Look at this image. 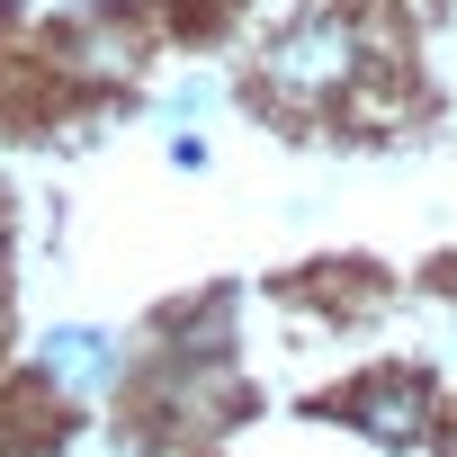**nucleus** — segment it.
<instances>
[{"label": "nucleus", "mask_w": 457, "mask_h": 457, "mask_svg": "<svg viewBox=\"0 0 457 457\" xmlns=\"http://www.w3.org/2000/svg\"><path fill=\"white\" fill-rule=\"evenodd\" d=\"M359 63H368L359 19L314 10V19H296V28H278V37L261 46V90L287 99V108H332V99L359 81Z\"/></svg>", "instance_id": "f257e3e1"}, {"label": "nucleus", "mask_w": 457, "mask_h": 457, "mask_svg": "<svg viewBox=\"0 0 457 457\" xmlns=\"http://www.w3.org/2000/svg\"><path fill=\"white\" fill-rule=\"evenodd\" d=\"M37 368H46V386H54L63 403H108L117 377H126V350H117V332H99V323H54V332L37 341Z\"/></svg>", "instance_id": "f03ea898"}, {"label": "nucleus", "mask_w": 457, "mask_h": 457, "mask_svg": "<svg viewBox=\"0 0 457 457\" xmlns=\"http://www.w3.org/2000/svg\"><path fill=\"white\" fill-rule=\"evenodd\" d=\"M341 421H359L377 448H412L430 430V395H421V377H368L341 395Z\"/></svg>", "instance_id": "7ed1b4c3"}, {"label": "nucleus", "mask_w": 457, "mask_h": 457, "mask_svg": "<svg viewBox=\"0 0 457 457\" xmlns=\"http://www.w3.org/2000/svg\"><path fill=\"white\" fill-rule=\"evenodd\" d=\"M72 72H90V81H126V72H135V37H117V28H81V37H72Z\"/></svg>", "instance_id": "20e7f679"}, {"label": "nucleus", "mask_w": 457, "mask_h": 457, "mask_svg": "<svg viewBox=\"0 0 457 457\" xmlns=\"http://www.w3.org/2000/svg\"><path fill=\"white\" fill-rule=\"evenodd\" d=\"M215 108H224V81H215V72H179V81H170V99H162V117H170V126H197V117H215Z\"/></svg>", "instance_id": "39448f33"}, {"label": "nucleus", "mask_w": 457, "mask_h": 457, "mask_svg": "<svg viewBox=\"0 0 457 457\" xmlns=\"http://www.w3.org/2000/svg\"><path fill=\"white\" fill-rule=\"evenodd\" d=\"M170 162H179V170H206V135L179 126V135H170Z\"/></svg>", "instance_id": "423d86ee"}, {"label": "nucleus", "mask_w": 457, "mask_h": 457, "mask_svg": "<svg viewBox=\"0 0 457 457\" xmlns=\"http://www.w3.org/2000/svg\"><path fill=\"white\" fill-rule=\"evenodd\" d=\"M448 457H457V430H448Z\"/></svg>", "instance_id": "0eeeda50"}]
</instances>
